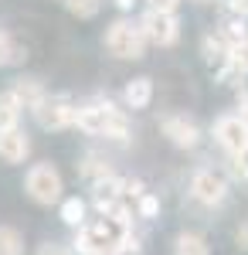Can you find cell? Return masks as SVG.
<instances>
[{
	"mask_svg": "<svg viewBox=\"0 0 248 255\" xmlns=\"http://www.w3.org/2000/svg\"><path fill=\"white\" fill-rule=\"evenodd\" d=\"M10 92H14L17 102L24 106V109H31V113H34L41 102L48 99V92H44V85H41L38 79H17L14 85H10Z\"/></svg>",
	"mask_w": 248,
	"mask_h": 255,
	"instance_id": "cell-12",
	"label": "cell"
},
{
	"mask_svg": "<svg viewBox=\"0 0 248 255\" xmlns=\"http://www.w3.org/2000/svg\"><path fill=\"white\" fill-rule=\"evenodd\" d=\"M75 126L89 136H109V139H126L129 136V119L123 109H116L109 102H89L78 106Z\"/></svg>",
	"mask_w": 248,
	"mask_h": 255,
	"instance_id": "cell-2",
	"label": "cell"
},
{
	"mask_svg": "<svg viewBox=\"0 0 248 255\" xmlns=\"http://www.w3.org/2000/svg\"><path fill=\"white\" fill-rule=\"evenodd\" d=\"M160 129H163V136L170 139L173 146H180V150H194V146L201 143V129H197V123H191L187 116H163Z\"/></svg>",
	"mask_w": 248,
	"mask_h": 255,
	"instance_id": "cell-9",
	"label": "cell"
},
{
	"mask_svg": "<svg viewBox=\"0 0 248 255\" xmlns=\"http://www.w3.org/2000/svg\"><path fill=\"white\" fill-rule=\"evenodd\" d=\"M146 34H143V27L133 24V20H116L113 27L106 31V48L113 51L116 58H143V51H146Z\"/></svg>",
	"mask_w": 248,
	"mask_h": 255,
	"instance_id": "cell-3",
	"label": "cell"
},
{
	"mask_svg": "<svg viewBox=\"0 0 248 255\" xmlns=\"http://www.w3.org/2000/svg\"><path fill=\"white\" fill-rule=\"evenodd\" d=\"M235 174L242 177V180H248V150H242V153H235Z\"/></svg>",
	"mask_w": 248,
	"mask_h": 255,
	"instance_id": "cell-25",
	"label": "cell"
},
{
	"mask_svg": "<svg viewBox=\"0 0 248 255\" xmlns=\"http://www.w3.org/2000/svg\"><path fill=\"white\" fill-rule=\"evenodd\" d=\"M231 75H248V41L231 44Z\"/></svg>",
	"mask_w": 248,
	"mask_h": 255,
	"instance_id": "cell-21",
	"label": "cell"
},
{
	"mask_svg": "<svg viewBox=\"0 0 248 255\" xmlns=\"http://www.w3.org/2000/svg\"><path fill=\"white\" fill-rule=\"evenodd\" d=\"M173 255H211V249H208V242H204V235H197V232H184V235L177 238Z\"/></svg>",
	"mask_w": 248,
	"mask_h": 255,
	"instance_id": "cell-16",
	"label": "cell"
},
{
	"mask_svg": "<svg viewBox=\"0 0 248 255\" xmlns=\"http://www.w3.org/2000/svg\"><path fill=\"white\" fill-rule=\"evenodd\" d=\"M238 116L248 123V92H242V96H238Z\"/></svg>",
	"mask_w": 248,
	"mask_h": 255,
	"instance_id": "cell-29",
	"label": "cell"
},
{
	"mask_svg": "<svg viewBox=\"0 0 248 255\" xmlns=\"http://www.w3.org/2000/svg\"><path fill=\"white\" fill-rule=\"evenodd\" d=\"M78 174L85 177V180H92V184L106 180V177H113V174H109V163L99 157V153H85V157H82V167H78Z\"/></svg>",
	"mask_w": 248,
	"mask_h": 255,
	"instance_id": "cell-15",
	"label": "cell"
},
{
	"mask_svg": "<svg viewBox=\"0 0 248 255\" xmlns=\"http://www.w3.org/2000/svg\"><path fill=\"white\" fill-rule=\"evenodd\" d=\"M34 116H38L41 129H68V126H75V116H78V106L72 102L68 96H48L41 102L38 109H34Z\"/></svg>",
	"mask_w": 248,
	"mask_h": 255,
	"instance_id": "cell-5",
	"label": "cell"
},
{
	"mask_svg": "<svg viewBox=\"0 0 248 255\" xmlns=\"http://www.w3.org/2000/svg\"><path fill=\"white\" fill-rule=\"evenodd\" d=\"M20 109H24V106L17 102V96H14L10 89L0 92V129H14L20 123Z\"/></svg>",
	"mask_w": 248,
	"mask_h": 255,
	"instance_id": "cell-14",
	"label": "cell"
},
{
	"mask_svg": "<svg viewBox=\"0 0 248 255\" xmlns=\"http://www.w3.org/2000/svg\"><path fill=\"white\" fill-rule=\"evenodd\" d=\"M116 3H119V7H123V10H129V7H133L136 0H116Z\"/></svg>",
	"mask_w": 248,
	"mask_h": 255,
	"instance_id": "cell-30",
	"label": "cell"
},
{
	"mask_svg": "<svg viewBox=\"0 0 248 255\" xmlns=\"http://www.w3.org/2000/svg\"><path fill=\"white\" fill-rule=\"evenodd\" d=\"M61 221L65 225H72V228H82L89 218H85V201H78V197H65L61 201Z\"/></svg>",
	"mask_w": 248,
	"mask_h": 255,
	"instance_id": "cell-17",
	"label": "cell"
},
{
	"mask_svg": "<svg viewBox=\"0 0 248 255\" xmlns=\"http://www.w3.org/2000/svg\"><path fill=\"white\" fill-rule=\"evenodd\" d=\"M221 38L228 41V44L248 41V31H245V20H242V14H235V17H228V20H225V31H221Z\"/></svg>",
	"mask_w": 248,
	"mask_h": 255,
	"instance_id": "cell-20",
	"label": "cell"
},
{
	"mask_svg": "<svg viewBox=\"0 0 248 255\" xmlns=\"http://www.w3.org/2000/svg\"><path fill=\"white\" fill-rule=\"evenodd\" d=\"M211 133H214V139H218V146H221V150H228L231 157H235V153H242V150H248V123L238 116V113L218 116Z\"/></svg>",
	"mask_w": 248,
	"mask_h": 255,
	"instance_id": "cell-7",
	"label": "cell"
},
{
	"mask_svg": "<svg viewBox=\"0 0 248 255\" xmlns=\"http://www.w3.org/2000/svg\"><path fill=\"white\" fill-rule=\"evenodd\" d=\"M143 34L150 44H160V48H170L180 38V20L177 14H163V10H146V17L139 20Z\"/></svg>",
	"mask_w": 248,
	"mask_h": 255,
	"instance_id": "cell-8",
	"label": "cell"
},
{
	"mask_svg": "<svg viewBox=\"0 0 248 255\" xmlns=\"http://www.w3.org/2000/svg\"><path fill=\"white\" fill-rule=\"evenodd\" d=\"M191 197L201 201L204 208H218V204L228 197V180L218 174L214 167H201V170H194V177H191Z\"/></svg>",
	"mask_w": 248,
	"mask_h": 255,
	"instance_id": "cell-6",
	"label": "cell"
},
{
	"mask_svg": "<svg viewBox=\"0 0 248 255\" xmlns=\"http://www.w3.org/2000/svg\"><path fill=\"white\" fill-rule=\"evenodd\" d=\"M228 7L235 10V14H242V17L248 14V0H228Z\"/></svg>",
	"mask_w": 248,
	"mask_h": 255,
	"instance_id": "cell-28",
	"label": "cell"
},
{
	"mask_svg": "<svg viewBox=\"0 0 248 255\" xmlns=\"http://www.w3.org/2000/svg\"><path fill=\"white\" fill-rule=\"evenodd\" d=\"M235 238H238V249H245V252H248V221H242V228H238V235H235Z\"/></svg>",
	"mask_w": 248,
	"mask_h": 255,
	"instance_id": "cell-27",
	"label": "cell"
},
{
	"mask_svg": "<svg viewBox=\"0 0 248 255\" xmlns=\"http://www.w3.org/2000/svg\"><path fill=\"white\" fill-rule=\"evenodd\" d=\"M201 51H204V61H208L211 68L221 75V79H228L231 75V44L221 34H208V38L201 41Z\"/></svg>",
	"mask_w": 248,
	"mask_h": 255,
	"instance_id": "cell-10",
	"label": "cell"
},
{
	"mask_svg": "<svg viewBox=\"0 0 248 255\" xmlns=\"http://www.w3.org/2000/svg\"><path fill=\"white\" fill-rule=\"evenodd\" d=\"M0 255H24L20 232L10 228V225H0Z\"/></svg>",
	"mask_w": 248,
	"mask_h": 255,
	"instance_id": "cell-18",
	"label": "cell"
},
{
	"mask_svg": "<svg viewBox=\"0 0 248 255\" xmlns=\"http://www.w3.org/2000/svg\"><path fill=\"white\" fill-rule=\"evenodd\" d=\"M136 215L146 218V221H153V218L160 215V197H153V194H139V201H136Z\"/></svg>",
	"mask_w": 248,
	"mask_h": 255,
	"instance_id": "cell-23",
	"label": "cell"
},
{
	"mask_svg": "<svg viewBox=\"0 0 248 255\" xmlns=\"http://www.w3.org/2000/svg\"><path fill=\"white\" fill-rule=\"evenodd\" d=\"M65 7H68V10H72L75 17L89 20V17H96V14H99L102 0H65Z\"/></svg>",
	"mask_w": 248,
	"mask_h": 255,
	"instance_id": "cell-22",
	"label": "cell"
},
{
	"mask_svg": "<svg viewBox=\"0 0 248 255\" xmlns=\"http://www.w3.org/2000/svg\"><path fill=\"white\" fill-rule=\"evenodd\" d=\"M24 191L31 194V201H38V204H55V201H61L65 184H61V174H58L51 163H34L24 174Z\"/></svg>",
	"mask_w": 248,
	"mask_h": 255,
	"instance_id": "cell-4",
	"label": "cell"
},
{
	"mask_svg": "<svg viewBox=\"0 0 248 255\" xmlns=\"http://www.w3.org/2000/svg\"><path fill=\"white\" fill-rule=\"evenodd\" d=\"M31 153V139L27 133L14 126V129H0V160L3 163H24Z\"/></svg>",
	"mask_w": 248,
	"mask_h": 255,
	"instance_id": "cell-11",
	"label": "cell"
},
{
	"mask_svg": "<svg viewBox=\"0 0 248 255\" xmlns=\"http://www.w3.org/2000/svg\"><path fill=\"white\" fill-rule=\"evenodd\" d=\"M38 255H75V252H72L68 245H58V242H44V245L38 249Z\"/></svg>",
	"mask_w": 248,
	"mask_h": 255,
	"instance_id": "cell-24",
	"label": "cell"
},
{
	"mask_svg": "<svg viewBox=\"0 0 248 255\" xmlns=\"http://www.w3.org/2000/svg\"><path fill=\"white\" fill-rule=\"evenodd\" d=\"M180 0H150V10H163V14H177Z\"/></svg>",
	"mask_w": 248,
	"mask_h": 255,
	"instance_id": "cell-26",
	"label": "cell"
},
{
	"mask_svg": "<svg viewBox=\"0 0 248 255\" xmlns=\"http://www.w3.org/2000/svg\"><path fill=\"white\" fill-rule=\"evenodd\" d=\"M129 215L119 211H99V218H89L75 235L78 255H119L129 245Z\"/></svg>",
	"mask_w": 248,
	"mask_h": 255,
	"instance_id": "cell-1",
	"label": "cell"
},
{
	"mask_svg": "<svg viewBox=\"0 0 248 255\" xmlns=\"http://www.w3.org/2000/svg\"><path fill=\"white\" fill-rule=\"evenodd\" d=\"M20 58H24V48L7 31H0V65H17Z\"/></svg>",
	"mask_w": 248,
	"mask_h": 255,
	"instance_id": "cell-19",
	"label": "cell"
},
{
	"mask_svg": "<svg viewBox=\"0 0 248 255\" xmlns=\"http://www.w3.org/2000/svg\"><path fill=\"white\" fill-rule=\"evenodd\" d=\"M150 99H153V82L146 79V75L126 82V89H123V102H126V109H146Z\"/></svg>",
	"mask_w": 248,
	"mask_h": 255,
	"instance_id": "cell-13",
	"label": "cell"
}]
</instances>
